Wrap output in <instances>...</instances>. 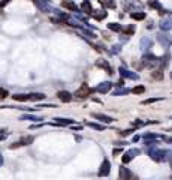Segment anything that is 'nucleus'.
I'll list each match as a JSON object with an SVG mask.
<instances>
[{
  "instance_id": "72a5a7b5",
  "label": "nucleus",
  "mask_w": 172,
  "mask_h": 180,
  "mask_svg": "<svg viewBox=\"0 0 172 180\" xmlns=\"http://www.w3.org/2000/svg\"><path fill=\"white\" fill-rule=\"evenodd\" d=\"M169 59H171V57H169V54H166L165 57H160V66H163V68H165V66H168Z\"/></svg>"
},
{
  "instance_id": "49530a36",
  "label": "nucleus",
  "mask_w": 172,
  "mask_h": 180,
  "mask_svg": "<svg viewBox=\"0 0 172 180\" xmlns=\"http://www.w3.org/2000/svg\"><path fill=\"white\" fill-rule=\"evenodd\" d=\"M171 168H172V158H171Z\"/></svg>"
},
{
  "instance_id": "6ab92c4d",
  "label": "nucleus",
  "mask_w": 172,
  "mask_h": 180,
  "mask_svg": "<svg viewBox=\"0 0 172 180\" xmlns=\"http://www.w3.org/2000/svg\"><path fill=\"white\" fill-rule=\"evenodd\" d=\"M43 99H45V95H43V93H30V95H28V101H33V102L43 101Z\"/></svg>"
},
{
  "instance_id": "c9c22d12",
  "label": "nucleus",
  "mask_w": 172,
  "mask_h": 180,
  "mask_svg": "<svg viewBox=\"0 0 172 180\" xmlns=\"http://www.w3.org/2000/svg\"><path fill=\"white\" fill-rule=\"evenodd\" d=\"M83 32H84V35H87L89 38H91V39H93V38H96V35H94L91 30H89V29H83Z\"/></svg>"
},
{
  "instance_id": "412c9836",
  "label": "nucleus",
  "mask_w": 172,
  "mask_h": 180,
  "mask_svg": "<svg viewBox=\"0 0 172 180\" xmlns=\"http://www.w3.org/2000/svg\"><path fill=\"white\" fill-rule=\"evenodd\" d=\"M142 138H144L145 141H156V140L163 138V137H162V135H157V134H145Z\"/></svg>"
},
{
  "instance_id": "9b49d317",
  "label": "nucleus",
  "mask_w": 172,
  "mask_h": 180,
  "mask_svg": "<svg viewBox=\"0 0 172 180\" xmlns=\"http://www.w3.org/2000/svg\"><path fill=\"white\" fill-rule=\"evenodd\" d=\"M91 116L99 120V122H102V123H112L114 122V119L109 117V116H105V114H100V113H91Z\"/></svg>"
},
{
  "instance_id": "dca6fc26",
  "label": "nucleus",
  "mask_w": 172,
  "mask_h": 180,
  "mask_svg": "<svg viewBox=\"0 0 172 180\" xmlns=\"http://www.w3.org/2000/svg\"><path fill=\"white\" fill-rule=\"evenodd\" d=\"M55 123L57 125H62V126H72L75 125V120H72V119H63V117H55Z\"/></svg>"
},
{
  "instance_id": "f257e3e1",
  "label": "nucleus",
  "mask_w": 172,
  "mask_h": 180,
  "mask_svg": "<svg viewBox=\"0 0 172 180\" xmlns=\"http://www.w3.org/2000/svg\"><path fill=\"white\" fill-rule=\"evenodd\" d=\"M148 156L156 162H166V161H171L172 152L171 150H162V149H157V147H150Z\"/></svg>"
},
{
  "instance_id": "4c0bfd02",
  "label": "nucleus",
  "mask_w": 172,
  "mask_h": 180,
  "mask_svg": "<svg viewBox=\"0 0 172 180\" xmlns=\"http://www.w3.org/2000/svg\"><path fill=\"white\" fill-rule=\"evenodd\" d=\"M130 161H132V158H130V156H129L127 153H124V155H123V164H129Z\"/></svg>"
},
{
  "instance_id": "f704fd0d",
  "label": "nucleus",
  "mask_w": 172,
  "mask_h": 180,
  "mask_svg": "<svg viewBox=\"0 0 172 180\" xmlns=\"http://www.w3.org/2000/svg\"><path fill=\"white\" fill-rule=\"evenodd\" d=\"M135 95H141V93H144L145 92V87L144 86H136V87H133V90H132Z\"/></svg>"
},
{
  "instance_id": "aec40b11",
  "label": "nucleus",
  "mask_w": 172,
  "mask_h": 180,
  "mask_svg": "<svg viewBox=\"0 0 172 180\" xmlns=\"http://www.w3.org/2000/svg\"><path fill=\"white\" fill-rule=\"evenodd\" d=\"M148 6L153 8V9H157L159 12L163 11V6L160 5V2H157V0H148Z\"/></svg>"
},
{
  "instance_id": "20e7f679",
  "label": "nucleus",
  "mask_w": 172,
  "mask_h": 180,
  "mask_svg": "<svg viewBox=\"0 0 172 180\" xmlns=\"http://www.w3.org/2000/svg\"><path fill=\"white\" fill-rule=\"evenodd\" d=\"M93 90L90 89L89 86H85V84H83L79 89L76 90L75 93H73V96L78 98V99H85V98H89L90 96V93H91Z\"/></svg>"
},
{
  "instance_id": "4468645a",
  "label": "nucleus",
  "mask_w": 172,
  "mask_h": 180,
  "mask_svg": "<svg viewBox=\"0 0 172 180\" xmlns=\"http://www.w3.org/2000/svg\"><path fill=\"white\" fill-rule=\"evenodd\" d=\"M57 96H58V99H60L62 102H70V101L73 99V95H72V93H69V92H66V90L58 92V93H57Z\"/></svg>"
},
{
  "instance_id": "79ce46f5",
  "label": "nucleus",
  "mask_w": 172,
  "mask_h": 180,
  "mask_svg": "<svg viewBox=\"0 0 172 180\" xmlns=\"http://www.w3.org/2000/svg\"><path fill=\"white\" fill-rule=\"evenodd\" d=\"M72 129H73V131H81L83 128H81V126H73L72 125Z\"/></svg>"
},
{
  "instance_id": "473e14b6",
  "label": "nucleus",
  "mask_w": 172,
  "mask_h": 180,
  "mask_svg": "<svg viewBox=\"0 0 172 180\" xmlns=\"http://www.w3.org/2000/svg\"><path fill=\"white\" fill-rule=\"evenodd\" d=\"M123 32H124V33H126L127 36L133 35V33H135V26H133V24H132V26H127L126 29H123Z\"/></svg>"
},
{
  "instance_id": "bb28decb",
  "label": "nucleus",
  "mask_w": 172,
  "mask_h": 180,
  "mask_svg": "<svg viewBox=\"0 0 172 180\" xmlns=\"http://www.w3.org/2000/svg\"><path fill=\"white\" fill-rule=\"evenodd\" d=\"M151 77L154 78V80H163V71L156 69L154 72H151Z\"/></svg>"
},
{
  "instance_id": "2f4dec72",
  "label": "nucleus",
  "mask_w": 172,
  "mask_h": 180,
  "mask_svg": "<svg viewBox=\"0 0 172 180\" xmlns=\"http://www.w3.org/2000/svg\"><path fill=\"white\" fill-rule=\"evenodd\" d=\"M159 101H163V98H150V99H145V101H142V104L148 105V104H153V102H159Z\"/></svg>"
},
{
  "instance_id": "6e6552de",
  "label": "nucleus",
  "mask_w": 172,
  "mask_h": 180,
  "mask_svg": "<svg viewBox=\"0 0 172 180\" xmlns=\"http://www.w3.org/2000/svg\"><path fill=\"white\" fill-rule=\"evenodd\" d=\"M118 72H120V75L123 77V78H129V80H138V78H139L138 74H135V72H132V71H129V69H126L123 66H120Z\"/></svg>"
},
{
  "instance_id": "2eb2a0df",
  "label": "nucleus",
  "mask_w": 172,
  "mask_h": 180,
  "mask_svg": "<svg viewBox=\"0 0 172 180\" xmlns=\"http://www.w3.org/2000/svg\"><path fill=\"white\" fill-rule=\"evenodd\" d=\"M151 47H153V41L150 38H142V39H141V50H142L144 53H147Z\"/></svg>"
},
{
  "instance_id": "7c9ffc66",
  "label": "nucleus",
  "mask_w": 172,
  "mask_h": 180,
  "mask_svg": "<svg viewBox=\"0 0 172 180\" xmlns=\"http://www.w3.org/2000/svg\"><path fill=\"white\" fill-rule=\"evenodd\" d=\"M129 92H130L129 89H121V87H120V89L114 90V96H120V95H127Z\"/></svg>"
},
{
  "instance_id": "1a4fd4ad",
  "label": "nucleus",
  "mask_w": 172,
  "mask_h": 180,
  "mask_svg": "<svg viewBox=\"0 0 172 180\" xmlns=\"http://www.w3.org/2000/svg\"><path fill=\"white\" fill-rule=\"evenodd\" d=\"M160 30L162 32H169L172 29V18H169V17H166V18H162V21H160Z\"/></svg>"
},
{
  "instance_id": "a878e982",
  "label": "nucleus",
  "mask_w": 172,
  "mask_h": 180,
  "mask_svg": "<svg viewBox=\"0 0 172 180\" xmlns=\"http://www.w3.org/2000/svg\"><path fill=\"white\" fill-rule=\"evenodd\" d=\"M108 29L112 30V32H121V30H123L121 24H118V23H109V24H108Z\"/></svg>"
},
{
  "instance_id": "37998d69",
  "label": "nucleus",
  "mask_w": 172,
  "mask_h": 180,
  "mask_svg": "<svg viewBox=\"0 0 172 180\" xmlns=\"http://www.w3.org/2000/svg\"><path fill=\"white\" fill-rule=\"evenodd\" d=\"M118 153H121V149H114V155H118Z\"/></svg>"
},
{
  "instance_id": "ddd939ff",
  "label": "nucleus",
  "mask_w": 172,
  "mask_h": 180,
  "mask_svg": "<svg viewBox=\"0 0 172 180\" xmlns=\"http://www.w3.org/2000/svg\"><path fill=\"white\" fill-rule=\"evenodd\" d=\"M96 66L97 68H102V69H105L108 74H112V68H111V65L105 59H99V60H96Z\"/></svg>"
},
{
  "instance_id": "f3484780",
  "label": "nucleus",
  "mask_w": 172,
  "mask_h": 180,
  "mask_svg": "<svg viewBox=\"0 0 172 180\" xmlns=\"http://www.w3.org/2000/svg\"><path fill=\"white\" fill-rule=\"evenodd\" d=\"M62 6L66 8V9H69V11H73V12H79V8L76 6L73 2H70V0H63Z\"/></svg>"
},
{
  "instance_id": "a19ab883",
  "label": "nucleus",
  "mask_w": 172,
  "mask_h": 180,
  "mask_svg": "<svg viewBox=\"0 0 172 180\" xmlns=\"http://www.w3.org/2000/svg\"><path fill=\"white\" fill-rule=\"evenodd\" d=\"M9 2H11V0H3V2H0V6L3 8V6H6L8 3H9Z\"/></svg>"
},
{
  "instance_id": "de8ad7c7",
  "label": "nucleus",
  "mask_w": 172,
  "mask_h": 180,
  "mask_svg": "<svg viewBox=\"0 0 172 180\" xmlns=\"http://www.w3.org/2000/svg\"><path fill=\"white\" fill-rule=\"evenodd\" d=\"M171 78H172V74H171Z\"/></svg>"
},
{
  "instance_id": "e433bc0d",
  "label": "nucleus",
  "mask_w": 172,
  "mask_h": 180,
  "mask_svg": "<svg viewBox=\"0 0 172 180\" xmlns=\"http://www.w3.org/2000/svg\"><path fill=\"white\" fill-rule=\"evenodd\" d=\"M5 98H8V90L0 87V99H5Z\"/></svg>"
},
{
  "instance_id": "a18cd8bd",
  "label": "nucleus",
  "mask_w": 172,
  "mask_h": 180,
  "mask_svg": "<svg viewBox=\"0 0 172 180\" xmlns=\"http://www.w3.org/2000/svg\"><path fill=\"white\" fill-rule=\"evenodd\" d=\"M166 140V143H169V144H172V137L171 138H165Z\"/></svg>"
},
{
  "instance_id": "c756f323",
  "label": "nucleus",
  "mask_w": 172,
  "mask_h": 180,
  "mask_svg": "<svg viewBox=\"0 0 172 180\" xmlns=\"http://www.w3.org/2000/svg\"><path fill=\"white\" fill-rule=\"evenodd\" d=\"M126 153H127V155L130 156L132 159H133L135 156H138V155H141V150H139V149H130V150H127Z\"/></svg>"
},
{
  "instance_id": "b1692460",
  "label": "nucleus",
  "mask_w": 172,
  "mask_h": 180,
  "mask_svg": "<svg viewBox=\"0 0 172 180\" xmlns=\"http://www.w3.org/2000/svg\"><path fill=\"white\" fill-rule=\"evenodd\" d=\"M93 18H94V20H97V21H100V20H103V18H105V17H106V12H105V11H96V12H94V11H93Z\"/></svg>"
},
{
  "instance_id": "0eeeda50",
  "label": "nucleus",
  "mask_w": 172,
  "mask_h": 180,
  "mask_svg": "<svg viewBox=\"0 0 172 180\" xmlns=\"http://www.w3.org/2000/svg\"><path fill=\"white\" fill-rule=\"evenodd\" d=\"M141 8H142V5L138 0H124V9H127V11L135 12V9H141Z\"/></svg>"
},
{
  "instance_id": "4be33fe9",
  "label": "nucleus",
  "mask_w": 172,
  "mask_h": 180,
  "mask_svg": "<svg viewBox=\"0 0 172 180\" xmlns=\"http://www.w3.org/2000/svg\"><path fill=\"white\" fill-rule=\"evenodd\" d=\"M100 3L105 8H108V9H115V6H117V3L114 0H100Z\"/></svg>"
},
{
  "instance_id": "7ed1b4c3",
  "label": "nucleus",
  "mask_w": 172,
  "mask_h": 180,
  "mask_svg": "<svg viewBox=\"0 0 172 180\" xmlns=\"http://www.w3.org/2000/svg\"><path fill=\"white\" fill-rule=\"evenodd\" d=\"M157 41L159 44L163 47V48H169L172 45V38L168 33H165V32H160V33H157Z\"/></svg>"
},
{
  "instance_id": "f8f14e48",
  "label": "nucleus",
  "mask_w": 172,
  "mask_h": 180,
  "mask_svg": "<svg viewBox=\"0 0 172 180\" xmlns=\"http://www.w3.org/2000/svg\"><path fill=\"white\" fill-rule=\"evenodd\" d=\"M111 87H112V83H111V81H103V83L97 84L96 92H99V93H108L111 90Z\"/></svg>"
},
{
  "instance_id": "423d86ee",
  "label": "nucleus",
  "mask_w": 172,
  "mask_h": 180,
  "mask_svg": "<svg viewBox=\"0 0 172 180\" xmlns=\"http://www.w3.org/2000/svg\"><path fill=\"white\" fill-rule=\"evenodd\" d=\"M34 3H36V6L39 8L41 11H43V12H57L54 8L48 3V0H34Z\"/></svg>"
},
{
  "instance_id": "a211bd4d",
  "label": "nucleus",
  "mask_w": 172,
  "mask_h": 180,
  "mask_svg": "<svg viewBox=\"0 0 172 180\" xmlns=\"http://www.w3.org/2000/svg\"><path fill=\"white\" fill-rule=\"evenodd\" d=\"M81 11L85 12V14H89V15L93 14V8H91V3H90L89 0H84L83 3H81Z\"/></svg>"
},
{
  "instance_id": "5701e85b",
  "label": "nucleus",
  "mask_w": 172,
  "mask_h": 180,
  "mask_svg": "<svg viewBox=\"0 0 172 180\" xmlns=\"http://www.w3.org/2000/svg\"><path fill=\"white\" fill-rule=\"evenodd\" d=\"M20 120H30V122H41V117H36V116H32V114H23Z\"/></svg>"
},
{
  "instance_id": "c85d7f7f",
  "label": "nucleus",
  "mask_w": 172,
  "mask_h": 180,
  "mask_svg": "<svg viewBox=\"0 0 172 180\" xmlns=\"http://www.w3.org/2000/svg\"><path fill=\"white\" fill-rule=\"evenodd\" d=\"M87 126L93 128V129H96V131H103V129H105V126H103V125H99V123H93V122H89V123H87Z\"/></svg>"
},
{
  "instance_id": "c03bdc74",
  "label": "nucleus",
  "mask_w": 172,
  "mask_h": 180,
  "mask_svg": "<svg viewBox=\"0 0 172 180\" xmlns=\"http://www.w3.org/2000/svg\"><path fill=\"white\" fill-rule=\"evenodd\" d=\"M3 162H5V161H3V156H2V153H0V167L3 165Z\"/></svg>"
},
{
  "instance_id": "9d476101",
  "label": "nucleus",
  "mask_w": 172,
  "mask_h": 180,
  "mask_svg": "<svg viewBox=\"0 0 172 180\" xmlns=\"http://www.w3.org/2000/svg\"><path fill=\"white\" fill-rule=\"evenodd\" d=\"M118 174H120V179H121V180L135 179V177H133V174L130 173V170H127L126 167H120V170H118Z\"/></svg>"
},
{
  "instance_id": "f03ea898",
  "label": "nucleus",
  "mask_w": 172,
  "mask_h": 180,
  "mask_svg": "<svg viewBox=\"0 0 172 180\" xmlns=\"http://www.w3.org/2000/svg\"><path fill=\"white\" fill-rule=\"evenodd\" d=\"M142 65H144L145 68H156V66L160 65V59L154 54H148V53H145L144 57H142Z\"/></svg>"
},
{
  "instance_id": "58836bf2",
  "label": "nucleus",
  "mask_w": 172,
  "mask_h": 180,
  "mask_svg": "<svg viewBox=\"0 0 172 180\" xmlns=\"http://www.w3.org/2000/svg\"><path fill=\"white\" fill-rule=\"evenodd\" d=\"M145 123L144 122H141V120H135V122H133V126H136V128H139V126H144Z\"/></svg>"
},
{
  "instance_id": "cd10ccee",
  "label": "nucleus",
  "mask_w": 172,
  "mask_h": 180,
  "mask_svg": "<svg viewBox=\"0 0 172 180\" xmlns=\"http://www.w3.org/2000/svg\"><path fill=\"white\" fill-rule=\"evenodd\" d=\"M14 101H18V102H26L28 101V95H14Z\"/></svg>"
},
{
  "instance_id": "393cba45",
  "label": "nucleus",
  "mask_w": 172,
  "mask_h": 180,
  "mask_svg": "<svg viewBox=\"0 0 172 180\" xmlns=\"http://www.w3.org/2000/svg\"><path fill=\"white\" fill-rule=\"evenodd\" d=\"M130 17L133 18V20L141 21V20H144V18H145V12H142V11H139V12H132Z\"/></svg>"
},
{
  "instance_id": "ea45409f",
  "label": "nucleus",
  "mask_w": 172,
  "mask_h": 180,
  "mask_svg": "<svg viewBox=\"0 0 172 180\" xmlns=\"http://www.w3.org/2000/svg\"><path fill=\"white\" fill-rule=\"evenodd\" d=\"M132 132H133V129H127V131H123V132H121V135H123V137H127V135H130Z\"/></svg>"
},
{
  "instance_id": "39448f33",
  "label": "nucleus",
  "mask_w": 172,
  "mask_h": 180,
  "mask_svg": "<svg viewBox=\"0 0 172 180\" xmlns=\"http://www.w3.org/2000/svg\"><path fill=\"white\" fill-rule=\"evenodd\" d=\"M111 173V164L108 159H103L102 165H100V168H99V171H97V176L99 177H106V176H109Z\"/></svg>"
}]
</instances>
